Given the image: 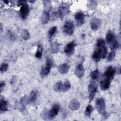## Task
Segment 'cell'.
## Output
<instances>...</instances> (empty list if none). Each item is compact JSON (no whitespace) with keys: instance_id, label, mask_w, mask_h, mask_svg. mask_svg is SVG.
Here are the masks:
<instances>
[{"instance_id":"obj_25","label":"cell","mask_w":121,"mask_h":121,"mask_svg":"<svg viewBox=\"0 0 121 121\" xmlns=\"http://www.w3.org/2000/svg\"><path fill=\"white\" fill-rule=\"evenodd\" d=\"M93 111V107L90 104H88L86 108V110L85 112V115L86 117H90Z\"/></svg>"},{"instance_id":"obj_6","label":"cell","mask_w":121,"mask_h":121,"mask_svg":"<svg viewBox=\"0 0 121 121\" xmlns=\"http://www.w3.org/2000/svg\"><path fill=\"white\" fill-rule=\"evenodd\" d=\"M60 17L62 18L69 12V5L68 3H62L60 5L58 9Z\"/></svg>"},{"instance_id":"obj_17","label":"cell","mask_w":121,"mask_h":121,"mask_svg":"<svg viewBox=\"0 0 121 121\" xmlns=\"http://www.w3.org/2000/svg\"><path fill=\"white\" fill-rule=\"evenodd\" d=\"M7 102L2 98H0V113L5 112L8 110L7 108Z\"/></svg>"},{"instance_id":"obj_29","label":"cell","mask_w":121,"mask_h":121,"mask_svg":"<svg viewBox=\"0 0 121 121\" xmlns=\"http://www.w3.org/2000/svg\"><path fill=\"white\" fill-rule=\"evenodd\" d=\"M59 48V45L56 43H53V44L52 45V48H51L52 52L53 53L57 52L58 51Z\"/></svg>"},{"instance_id":"obj_4","label":"cell","mask_w":121,"mask_h":121,"mask_svg":"<svg viewBox=\"0 0 121 121\" xmlns=\"http://www.w3.org/2000/svg\"><path fill=\"white\" fill-rule=\"evenodd\" d=\"M97 84L95 80L91 81L88 86V90L89 92V100L91 101L95 97L97 89Z\"/></svg>"},{"instance_id":"obj_26","label":"cell","mask_w":121,"mask_h":121,"mask_svg":"<svg viewBox=\"0 0 121 121\" xmlns=\"http://www.w3.org/2000/svg\"><path fill=\"white\" fill-rule=\"evenodd\" d=\"M57 30V27L55 26L51 27L48 32V37L50 40H51L52 36L54 35Z\"/></svg>"},{"instance_id":"obj_8","label":"cell","mask_w":121,"mask_h":121,"mask_svg":"<svg viewBox=\"0 0 121 121\" xmlns=\"http://www.w3.org/2000/svg\"><path fill=\"white\" fill-rule=\"evenodd\" d=\"M60 106L58 104H54L51 109L48 111V118L52 119L54 118L59 113L60 111Z\"/></svg>"},{"instance_id":"obj_31","label":"cell","mask_w":121,"mask_h":121,"mask_svg":"<svg viewBox=\"0 0 121 121\" xmlns=\"http://www.w3.org/2000/svg\"><path fill=\"white\" fill-rule=\"evenodd\" d=\"M8 68V65L7 63H2L1 65L0 68V72L1 73L4 72L5 71H6L7 70Z\"/></svg>"},{"instance_id":"obj_21","label":"cell","mask_w":121,"mask_h":121,"mask_svg":"<svg viewBox=\"0 0 121 121\" xmlns=\"http://www.w3.org/2000/svg\"><path fill=\"white\" fill-rule=\"evenodd\" d=\"M53 89L54 91L56 92H60L62 91L63 88V84L61 81H59L56 84H55L53 86Z\"/></svg>"},{"instance_id":"obj_20","label":"cell","mask_w":121,"mask_h":121,"mask_svg":"<svg viewBox=\"0 0 121 121\" xmlns=\"http://www.w3.org/2000/svg\"><path fill=\"white\" fill-rule=\"evenodd\" d=\"M79 107V104L76 100H73L69 104V107L70 109L75 110L78 109Z\"/></svg>"},{"instance_id":"obj_11","label":"cell","mask_w":121,"mask_h":121,"mask_svg":"<svg viewBox=\"0 0 121 121\" xmlns=\"http://www.w3.org/2000/svg\"><path fill=\"white\" fill-rule=\"evenodd\" d=\"M116 72V69L111 66L109 67L104 74V76L106 78L111 79L113 77Z\"/></svg>"},{"instance_id":"obj_2","label":"cell","mask_w":121,"mask_h":121,"mask_svg":"<svg viewBox=\"0 0 121 121\" xmlns=\"http://www.w3.org/2000/svg\"><path fill=\"white\" fill-rule=\"evenodd\" d=\"M95 108L98 112L104 116H106L105 112V102L103 98H98L95 102Z\"/></svg>"},{"instance_id":"obj_28","label":"cell","mask_w":121,"mask_h":121,"mask_svg":"<svg viewBox=\"0 0 121 121\" xmlns=\"http://www.w3.org/2000/svg\"><path fill=\"white\" fill-rule=\"evenodd\" d=\"M110 48L111 49V50H116L119 46V42H118V41L116 40V39L110 45Z\"/></svg>"},{"instance_id":"obj_1","label":"cell","mask_w":121,"mask_h":121,"mask_svg":"<svg viewBox=\"0 0 121 121\" xmlns=\"http://www.w3.org/2000/svg\"><path fill=\"white\" fill-rule=\"evenodd\" d=\"M107 52V48L105 45L104 41L103 39H99L96 44V47L93 54L92 59L94 61L98 62L101 59L105 58Z\"/></svg>"},{"instance_id":"obj_23","label":"cell","mask_w":121,"mask_h":121,"mask_svg":"<svg viewBox=\"0 0 121 121\" xmlns=\"http://www.w3.org/2000/svg\"><path fill=\"white\" fill-rule=\"evenodd\" d=\"M50 18V14L49 12H44L42 16V22L43 24L47 23Z\"/></svg>"},{"instance_id":"obj_18","label":"cell","mask_w":121,"mask_h":121,"mask_svg":"<svg viewBox=\"0 0 121 121\" xmlns=\"http://www.w3.org/2000/svg\"><path fill=\"white\" fill-rule=\"evenodd\" d=\"M90 77L93 80L95 81L97 80L100 78V73L97 69H96L91 73Z\"/></svg>"},{"instance_id":"obj_27","label":"cell","mask_w":121,"mask_h":121,"mask_svg":"<svg viewBox=\"0 0 121 121\" xmlns=\"http://www.w3.org/2000/svg\"><path fill=\"white\" fill-rule=\"evenodd\" d=\"M71 85L70 84V82L67 80L64 84H63V88H62V91L63 92H66L70 88Z\"/></svg>"},{"instance_id":"obj_15","label":"cell","mask_w":121,"mask_h":121,"mask_svg":"<svg viewBox=\"0 0 121 121\" xmlns=\"http://www.w3.org/2000/svg\"><path fill=\"white\" fill-rule=\"evenodd\" d=\"M110 85V79L108 78H104L100 82V87L102 90H107Z\"/></svg>"},{"instance_id":"obj_13","label":"cell","mask_w":121,"mask_h":121,"mask_svg":"<svg viewBox=\"0 0 121 121\" xmlns=\"http://www.w3.org/2000/svg\"><path fill=\"white\" fill-rule=\"evenodd\" d=\"M84 69L82 63L79 64L75 70V75L78 78H80L84 76Z\"/></svg>"},{"instance_id":"obj_24","label":"cell","mask_w":121,"mask_h":121,"mask_svg":"<svg viewBox=\"0 0 121 121\" xmlns=\"http://www.w3.org/2000/svg\"><path fill=\"white\" fill-rule=\"evenodd\" d=\"M43 53V47L41 44H39L37 46V49L35 55L36 58L41 59L42 58Z\"/></svg>"},{"instance_id":"obj_30","label":"cell","mask_w":121,"mask_h":121,"mask_svg":"<svg viewBox=\"0 0 121 121\" xmlns=\"http://www.w3.org/2000/svg\"><path fill=\"white\" fill-rule=\"evenodd\" d=\"M115 57V53L114 51H112L110 52L107 57V60L108 61H112Z\"/></svg>"},{"instance_id":"obj_14","label":"cell","mask_w":121,"mask_h":121,"mask_svg":"<svg viewBox=\"0 0 121 121\" xmlns=\"http://www.w3.org/2000/svg\"><path fill=\"white\" fill-rule=\"evenodd\" d=\"M115 40H116L115 36L114 33L111 31H109L106 33V41L107 43L108 44L110 45Z\"/></svg>"},{"instance_id":"obj_7","label":"cell","mask_w":121,"mask_h":121,"mask_svg":"<svg viewBox=\"0 0 121 121\" xmlns=\"http://www.w3.org/2000/svg\"><path fill=\"white\" fill-rule=\"evenodd\" d=\"M76 46V44L74 41L68 43L64 48V52L65 54L68 56L72 55L75 52V47Z\"/></svg>"},{"instance_id":"obj_33","label":"cell","mask_w":121,"mask_h":121,"mask_svg":"<svg viewBox=\"0 0 121 121\" xmlns=\"http://www.w3.org/2000/svg\"><path fill=\"white\" fill-rule=\"evenodd\" d=\"M5 86V83L4 81L1 82H0V91H2L3 88L4 87V86Z\"/></svg>"},{"instance_id":"obj_5","label":"cell","mask_w":121,"mask_h":121,"mask_svg":"<svg viewBox=\"0 0 121 121\" xmlns=\"http://www.w3.org/2000/svg\"><path fill=\"white\" fill-rule=\"evenodd\" d=\"M74 31V25L70 21L65 22L63 26V32L68 35H72Z\"/></svg>"},{"instance_id":"obj_10","label":"cell","mask_w":121,"mask_h":121,"mask_svg":"<svg viewBox=\"0 0 121 121\" xmlns=\"http://www.w3.org/2000/svg\"><path fill=\"white\" fill-rule=\"evenodd\" d=\"M29 12V9L28 5L25 3L22 5L20 9V16L22 19H25L27 17Z\"/></svg>"},{"instance_id":"obj_9","label":"cell","mask_w":121,"mask_h":121,"mask_svg":"<svg viewBox=\"0 0 121 121\" xmlns=\"http://www.w3.org/2000/svg\"><path fill=\"white\" fill-rule=\"evenodd\" d=\"M86 15L82 12H78L75 14V18L76 20L77 25L78 26H81L85 21Z\"/></svg>"},{"instance_id":"obj_16","label":"cell","mask_w":121,"mask_h":121,"mask_svg":"<svg viewBox=\"0 0 121 121\" xmlns=\"http://www.w3.org/2000/svg\"><path fill=\"white\" fill-rule=\"evenodd\" d=\"M69 68V66L68 64L64 63L59 66L57 69L60 73L62 74H65L68 72Z\"/></svg>"},{"instance_id":"obj_12","label":"cell","mask_w":121,"mask_h":121,"mask_svg":"<svg viewBox=\"0 0 121 121\" xmlns=\"http://www.w3.org/2000/svg\"><path fill=\"white\" fill-rule=\"evenodd\" d=\"M90 25L92 29L94 30H97L101 24V21L100 19L97 18H92L90 21Z\"/></svg>"},{"instance_id":"obj_22","label":"cell","mask_w":121,"mask_h":121,"mask_svg":"<svg viewBox=\"0 0 121 121\" xmlns=\"http://www.w3.org/2000/svg\"><path fill=\"white\" fill-rule=\"evenodd\" d=\"M37 99V92L33 90L30 94V97L28 98L29 103H35Z\"/></svg>"},{"instance_id":"obj_3","label":"cell","mask_w":121,"mask_h":121,"mask_svg":"<svg viewBox=\"0 0 121 121\" xmlns=\"http://www.w3.org/2000/svg\"><path fill=\"white\" fill-rule=\"evenodd\" d=\"M53 63L52 59L50 57L47 58L46 64L42 68L40 72V74L41 76L44 77L47 75L49 74L53 65Z\"/></svg>"},{"instance_id":"obj_19","label":"cell","mask_w":121,"mask_h":121,"mask_svg":"<svg viewBox=\"0 0 121 121\" xmlns=\"http://www.w3.org/2000/svg\"><path fill=\"white\" fill-rule=\"evenodd\" d=\"M43 3L44 5V12H49L51 10L52 8V3L50 0H43Z\"/></svg>"},{"instance_id":"obj_32","label":"cell","mask_w":121,"mask_h":121,"mask_svg":"<svg viewBox=\"0 0 121 121\" xmlns=\"http://www.w3.org/2000/svg\"><path fill=\"white\" fill-rule=\"evenodd\" d=\"M89 2H90V4H89L90 5V6H89V8H91V9H92V8H95V6H96V3H95V2L94 1H90Z\"/></svg>"}]
</instances>
